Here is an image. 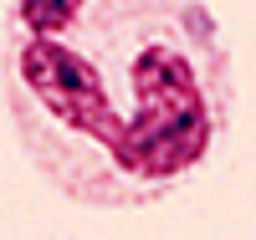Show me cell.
I'll use <instances>...</instances> for the list:
<instances>
[{"label": "cell", "mask_w": 256, "mask_h": 240, "mask_svg": "<svg viewBox=\"0 0 256 240\" xmlns=\"http://www.w3.org/2000/svg\"><path fill=\"white\" fill-rule=\"evenodd\" d=\"M0 92L36 174L88 210L169 200L236 107L205 0H10Z\"/></svg>", "instance_id": "1"}]
</instances>
